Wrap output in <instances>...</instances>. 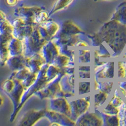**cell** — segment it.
Instances as JSON below:
<instances>
[{
  "label": "cell",
  "mask_w": 126,
  "mask_h": 126,
  "mask_svg": "<svg viewBox=\"0 0 126 126\" xmlns=\"http://www.w3.org/2000/svg\"><path fill=\"white\" fill-rule=\"evenodd\" d=\"M88 37L92 39L93 46L98 47L105 42L113 51V56L118 57L126 46V25L110 19L98 32Z\"/></svg>",
  "instance_id": "1"
},
{
  "label": "cell",
  "mask_w": 126,
  "mask_h": 126,
  "mask_svg": "<svg viewBox=\"0 0 126 126\" xmlns=\"http://www.w3.org/2000/svg\"><path fill=\"white\" fill-rule=\"evenodd\" d=\"M24 44V55L25 57H30L35 54L40 53L43 46L47 42L40 34L39 29H35L29 37L23 40Z\"/></svg>",
  "instance_id": "2"
},
{
  "label": "cell",
  "mask_w": 126,
  "mask_h": 126,
  "mask_svg": "<svg viewBox=\"0 0 126 126\" xmlns=\"http://www.w3.org/2000/svg\"><path fill=\"white\" fill-rule=\"evenodd\" d=\"M12 24L14 27L13 37L20 40H23L29 37L33 33L36 27V25L29 23L26 20L19 17L15 19Z\"/></svg>",
  "instance_id": "3"
},
{
  "label": "cell",
  "mask_w": 126,
  "mask_h": 126,
  "mask_svg": "<svg viewBox=\"0 0 126 126\" xmlns=\"http://www.w3.org/2000/svg\"><path fill=\"white\" fill-rule=\"evenodd\" d=\"M69 104L71 110V119L76 122L81 115L87 112L90 107V96L71 101Z\"/></svg>",
  "instance_id": "4"
},
{
  "label": "cell",
  "mask_w": 126,
  "mask_h": 126,
  "mask_svg": "<svg viewBox=\"0 0 126 126\" xmlns=\"http://www.w3.org/2000/svg\"><path fill=\"white\" fill-rule=\"evenodd\" d=\"M39 32L42 37L47 41L52 40L60 30V26L53 20H47L46 22L39 25Z\"/></svg>",
  "instance_id": "5"
},
{
  "label": "cell",
  "mask_w": 126,
  "mask_h": 126,
  "mask_svg": "<svg viewBox=\"0 0 126 126\" xmlns=\"http://www.w3.org/2000/svg\"><path fill=\"white\" fill-rule=\"evenodd\" d=\"M46 110L40 109V110H35L32 109L26 112L22 115L20 120H19L18 126H34L37 122L45 117Z\"/></svg>",
  "instance_id": "6"
},
{
  "label": "cell",
  "mask_w": 126,
  "mask_h": 126,
  "mask_svg": "<svg viewBox=\"0 0 126 126\" xmlns=\"http://www.w3.org/2000/svg\"><path fill=\"white\" fill-rule=\"evenodd\" d=\"M42 10L44 9L40 6H21L15 10L14 14L29 23L36 25L34 22L35 17L36 15Z\"/></svg>",
  "instance_id": "7"
},
{
  "label": "cell",
  "mask_w": 126,
  "mask_h": 126,
  "mask_svg": "<svg viewBox=\"0 0 126 126\" xmlns=\"http://www.w3.org/2000/svg\"><path fill=\"white\" fill-rule=\"evenodd\" d=\"M49 110L63 113L71 118V110L70 104L66 97H57L51 99L49 102Z\"/></svg>",
  "instance_id": "8"
},
{
  "label": "cell",
  "mask_w": 126,
  "mask_h": 126,
  "mask_svg": "<svg viewBox=\"0 0 126 126\" xmlns=\"http://www.w3.org/2000/svg\"><path fill=\"white\" fill-rule=\"evenodd\" d=\"M40 54L47 64H52L58 55L60 54L59 47L53 40H49L43 46Z\"/></svg>",
  "instance_id": "9"
},
{
  "label": "cell",
  "mask_w": 126,
  "mask_h": 126,
  "mask_svg": "<svg viewBox=\"0 0 126 126\" xmlns=\"http://www.w3.org/2000/svg\"><path fill=\"white\" fill-rule=\"evenodd\" d=\"M25 91V88L23 86L22 83H20L17 80H15V83L13 87L11 89L10 92L6 93L12 101L13 105V112L16 110V109L20 105L22 96Z\"/></svg>",
  "instance_id": "10"
},
{
  "label": "cell",
  "mask_w": 126,
  "mask_h": 126,
  "mask_svg": "<svg viewBox=\"0 0 126 126\" xmlns=\"http://www.w3.org/2000/svg\"><path fill=\"white\" fill-rule=\"evenodd\" d=\"M94 69L96 78H114V62H100Z\"/></svg>",
  "instance_id": "11"
},
{
  "label": "cell",
  "mask_w": 126,
  "mask_h": 126,
  "mask_svg": "<svg viewBox=\"0 0 126 126\" xmlns=\"http://www.w3.org/2000/svg\"><path fill=\"white\" fill-rule=\"evenodd\" d=\"M103 120L102 117L96 113L88 112L83 113L76 120V126H103Z\"/></svg>",
  "instance_id": "12"
},
{
  "label": "cell",
  "mask_w": 126,
  "mask_h": 126,
  "mask_svg": "<svg viewBox=\"0 0 126 126\" xmlns=\"http://www.w3.org/2000/svg\"><path fill=\"white\" fill-rule=\"evenodd\" d=\"M81 33H83V32L77 25L71 20H66L63 23L60 30L55 37L79 35Z\"/></svg>",
  "instance_id": "13"
},
{
  "label": "cell",
  "mask_w": 126,
  "mask_h": 126,
  "mask_svg": "<svg viewBox=\"0 0 126 126\" xmlns=\"http://www.w3.org/2000/svg\"><path fill=\"white\" fill-rule=\"evenodd\" d=\"M45 64H46V62L40 52L30 57H26L25 67L32 73H38Z\"/></svg>",
  "instance_id": "14"
},
{
  "label": "cell",
  "mask_w": 126,
  "mask_h": 126,
  "mask_svg": "<svg viewBox=\"0 0 126 126\" xmlns=\"http://www.w3.org/2000/svg\"><path fill=\"white\" fill-rule=\"evenodd\" d=\"M45 117L50 120V122H56L64 126H76V122L70 117L63 113L56 112L50 110H46Z\"/></svg>",
  "instance_id": "15"
},
{
  "label": "cell",
  "mask_w": 126,
  "mask_h": 126,
  "mask_svg": "<svg viewBox=\"0 0 126 126\" xmlns=\"http://www.w3.org/2000/svg\"><path fill=\"white\" fill-rule=\"evenodd\" d=\"M11 39L8 36L0 35V65L4 66L10 57L8 50V44Z\"/></svg>",
  "instance_id": "16"
},
{
  "label": "cell",
  "mask_w": 126,
  "mask_h": 126,
  "mask_svg": "<svg viewBox=\"0 0 126 126\" xmlns=\"http://www.w3.org/2000/svg\"><path fill=\"white\" fill-rule=\"evenodd\" d=\"M26 57L23 54L10 56L6 62V65L12 71H16L25 67Z\"/></svg>",
  "instance_id": "17"
},
{
  "label": "cell",
  "mask_w": 126,
  "mask_h": 126,
  "mask_svg": "<svg viewBox=\"0 0 126 126\" xmlns=\"http://www.w3.org/2000/svg\"><path fill=\"white\" fill-rule=\"evenodd\" d=\"M8 50L10 56L23 54L24 44L23 40L13 37L8 44Z\"/></svg>",
  "instance_id": "18"
},
{
  "label": "cell",
  "mask_w": 126,
  "mask_h": 126,
  "mask_svg": "<svg viewBox=\"0 0 126 126\" xmlns=\"http://www.w3.org/2000/svg\"><path fill=\"white\" fill-rule=\"evenodd\" d=\"M110 19L126 25V1L122 2L117 6Z\"/></svg>",
  "instance_id": "19"
},
{
  "label": "cell",
  "mask_w": 126,
  "mask_h": 126,
  "mask_svg": "<svg viewBox=\"0 0 126 126\" xmlns=\"http://www.w3.org/2000/svg\"><path fill=\"white\" fill-rule=\"evenodd\" d=\"M73 1L74 0H55L49 13V16L67 8Z\"/></svg>",
  "instance_id": "20"
},
{
  "label": "cell",
  "mask_w": 126,
  "mask_h": 126,
  "mask_svg": "<svg viewBox=\"0 0 126 126\" xmlns=\"http://www.w3.org/2000/svg\"><path fill=\"white\" fill-rule=\"evenodd\" d=\"M71 57L64 54H60L57 56L52 62V64L58 67L59 68H65L68 66L69 62L71 61Z\"/></svg>",
  "instance_id": "21"
},
{
  "label": "cell",
  "mask_w": 126,
  "mask_h": 126,
  "mask_svg": "<svg viewBox=\"0 0 126 126\" xmlns=\"http://www.w3.org/2000/svg\"><path fill=\"white\" fill-rule=\"evenodd\" d=\"M104 126H119L120 117L119 115H107L102 113Z\"/></svg>",
  "instance_id": "22"
},
{
  "label": "cell",
  "mask_w": 126,
  "mask_h": 126,
  "mask_svg": "<svg viewBox=\"0 0 126 126\" xmlns=\"http://www.w3.org/2000/svg\"><path fill=\"white\" fill-rule=\"evenodd\" d=\"M98 91V93L94 94V108L96 109L102 106V105L106 102V100H107L108 97L109 96V93L103 92L101 90Z\"/></svg>",
  "instance_id": "23"
},
{
  "label": "cell",
  "mask_w": 126,
  "mask_h": 126,
  "mask_svg": "<svg viewBox=\"0 0 126 126\" xmlns=\"http://www.w3.org/2000/svg\"><path fill=\"white\" fill-rule=\"evenodd\" d=\"M14 27L8 19L0 22V34L13 35Z\"/></svg>",
  "instance_id": "24"
},
{
  "label": "cell",
  "mask_w": 126,
  "mask_h": 126,
  "mask_svg": "<svg viewBox=\"0 0 126 126\" xmlns=\"http://www.w3.org/2000/svg\"><path fill=\"white\" fill-rule=\"evenodd\" d=\"M120 109L115 107L111 102H109L102 110V113L107 115H119Z\"/></svg>",
  "instance_id": "25"
},
{
  "label": "cell",
  "mask_w": 126,
  "mask_h": 126,
  "mask_svg": "<svg viewBox=\"0 0 126 126\" xmlns=\"http://www.w3.org/2000/svg\"><path fill=\"white\" fill-rule=\"evenodd\" d=\"M79 63H90V50L88 49L79 50Z\"/></svg>",
  "instance_id": "26"
},
{
  "label": "cell",
  "mask_w": 126,
  "mask_h": 126,
  "mask_svg": "<svg viewBox=\"0 0 126 126\" xmlns=\"http://www.w3.org/2000/svg\"><path fill=\"white\" fill-rule=\"evenodd\" d=\"M90 82L80 81L79 82L78 93L79 95L86 94L90 92Z\"/></svg>",
  "instance_id": "27"
},
{
  "label": "cell",
  "mask_w": 126,
  "mask_h": 126,
  "mask_svg": "<svg viewBox=\"0 0 126 126\" xmlns=\"http://www.w3.org/2000/svg\"><path fill=\"white\" fill-rule=\"evenodd\" d=\"M49 16V13H47L44 10H42L36 15L34 18V22L36 25H40L48 20Z\"/></svg>",
  "instance_id": "28"
},
{
  "label": "cell",
  "mask_w": 126,
  "mask_h": 126,
  "mask_svg": "<svg viewBox=\"0 0 126 126\" xmlns=\"http://www.w3.org/2000/svg\"><path fill=\"white\" fill-rule=\"evenodd\" d=\"M110 102H111L115 107L119 108V109H120V108L122 107V105L125 103L124 102H123V100H122V98H121V97H120V95H119V94L118 93V92H117V91L115 92V93H114L113 96L112 97V98L111 99V100L110 101Z\"/></svg>",
  "instance_id": "29"
},
{
  "label": "cell",
  "mask_w": 126,
  "mask_h": 126,
  "mask_svg": "<svg viewBox=\"0 0 126 126\" xmlns=\"http://www.w3.org/2000/svg\"><path fill=\"white\" fill-rule=\"evenodd\" d=\"M118 78L120 79L126 78V67L124 62L119 61L118 63Z\"/></svg>",
  "instance_id": "30"
},
{
  "label": "cell",
  "mask_w": 126,
  "mask_h": 126,
  "mask_svg": "<svg viewBox=\"0 0 126 126\" xmlns=\"http://www.w3.org/2000/svg\"><path fill=\"white\" fill-rule=\"evenodd\" d=\"M79 78L90 79V71H79Z\"/></svg>",
  "instance_id": "31"
},
{
  "label": "cell",
  "mask_w": 126,
  "mask_h": 126,
  "mask_svg": "<svg viewBox=\"0 0 126 126\" xmlns=\"http://www.w3.org/2000/svg\"><path fill=\"white\" fill-rule=\"evenodd\" d=\"M18 1V0H6V4L10 6H15Z\"/></svg>",
  "instance_id": "32"
},
{
  "label": "cell",
  "mask_w": 126,
  "mask_h": 126,
  "mask_svg": "<svg viewBox=\"0 0 126 126\" xmlns=\"http://www.w3.org/2000/svg\"><path fill=\"white\" fill-rule=\"evenodd\" d=\"M79 71H90V66H79L78 67Z\"/></svg>",
  "instance_id": "33"
},
{
  "label": "cell",
  "mask_w": 126,
  "mask_h": 126,
  "mask_svg": "<svg viewBox=\"0 0 126 126\" xmlns=\"http://www.w3.org/2000/svg\"><path fill=\"white\" fill-rule=\"evenodd\" d=\"M76 46L78 47H88V43H86V42L83 41V40H79L78 42V43L76 44Z\"/></svg>",
  "instance_id": "34"
},
{
  "label": "cell",
  "mask_w": 126,
  "mask_h": 126,
  "mask_svg": "<svg viewBox=\"0 0 126 126\" xmlns=\"http://www.w3.org/2000/svg\"><path fill=\"white\" fill-rule=\"evenodd\" d=\"M6 19H7V18H6V14L2 10H0V22H3Z\"/></svg>",
  "instance_id": "35"
},
{
  "label": "cell",
  "mask_w": 126,
  "mask_h": 126,
  "mask_svg": "<svg viewBox=\"0 0 126 126\" xmlns=\"http://www.w3.org/2000/svg\"><path fill=\"white\" fill-rule=\"evenodd\" d=\"M3 103H4V100H3V98L1 97V96L0 95V107L3 105Z\"/></svg>",
  "instance_id": "36"
},
{
  "label": "cell",
  "mask_w": 126,
  "mask_h": 126,
  "mask_svg": "<svg viewBox=\"0 0 126 126\" xmlns=\"http://www.w3.org/2000/svg\"><path fill=\"white\" fill-rule=\"evenodd\" d=\"M102 1H116V0H94V2Z\"/></svg>",
  "instance_id": "37"
},
{
  "label": "cell",
  "mask_w": 126,
  "mask_h": 126,
  "mask_svg": "<svg viewBox=\"0 0 126 126\" xmlns=\"http://www.w3.org/2000/svg\"><path fill=\"white\" fill-rule=\"evenodd\" d=\"M123 58H126V52L124 53V54Z\"/></svg>",
  "instance_id": "38"
},
{
  "label": "cell",
  "mask_w": 126,
  "mask_h": 126,
  "mask_svg": "<svg viewBox=\"0 0 126 126\" xmlns=\"http://www.w3.org/2000/svg\"><path fill=\"white\" fill-rule=\"evenodd\" d=\"M124 64H125V66H126V63H124Z\"/></svg>",
  "instance_id": "39"
},
{
  "label": "cell",
  "mask_w": 126,
  "mask_h": 126,
  "mask_svg": "<svg viewBox=\"0 0 126 126\" xmlns=\"http://www.w3.org/2000/svg\"><path fill=\"white\" fill-rule=\"evenodd\" d=\"M18 1H23V0H18Z\"/></svg>",
  "instance_id": "40"
},
{
  "label": "cell",
  "mask_w": 126,
  "mask_h": 126,
  "mask_svg": "<svg viewBox=\"0 0 126 126\" xmlns=\"http://www.w3.org/2000/svg\"><path fill=\"white\" fill-rule=\"evenodd\" d=\"M124 1H126V0H124Z\"/></svg>",
  "instance_id": "41"
}]
</instances>
